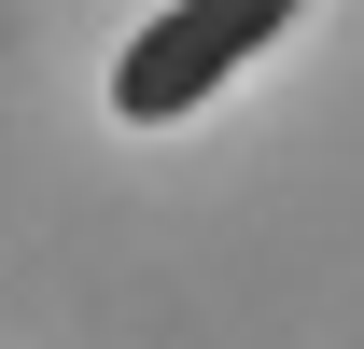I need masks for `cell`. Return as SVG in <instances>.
I'll return each instance as SVG.
<instances>
[{
	"label": "cell",
	"instance_id": "6da1fadb",
	"mask_svg": "<svg viewBox=\"0 0 364 349\" xmlns=\"http://www.w3.org/2000/svg\"><path fill=\"white\" fill-rule=\"evenodd\" d=\"M280 28H294L280 0H182V14H140V43L112 56V112H127V126H182V112L225 98V70H252Z\"/></svg>",
	"mask_w": 364,
	"mask_h": 349
}]
</instances>
